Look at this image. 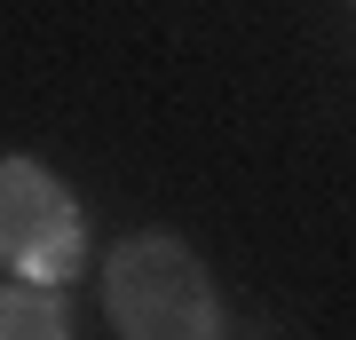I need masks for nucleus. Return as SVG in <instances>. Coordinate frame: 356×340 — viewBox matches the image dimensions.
<instances>
[{"label": "nucleus", "mask_w": 356, "mask_h": 340, "mask_svg": "<svg viewBox=\"0 0 356 340\" xmlns=\"http://www.w3.org/2000/svg\"><path fill=\"white\" fill-rule=\"evenodd\" d=\"M0 269L24 285H72L88 269L79 198L40 159H0Z\"/></svg>", "instance_id": "2"}, {"label": "nucleus", "mask_w": 356, "mask_h": 340, "mask_svg": "<svg viewBox=\"0 0 356 340\" xmlns=\"http://www.w3.org/2000/svg\"><path fill=\"white\" fill-rule=\"evenodd\" d=\"M0 340H72L64 285H0Z\"/></svg>", "instance_id": "3"}, {"label": "nucleus", "mask_w": 356, "mask_h": 340, "mask_svg": "<svg viewBox=\"0 0 356 340\" xmlns=\"http://www.w3.org/2000/svg\"><path fill=\"white\" fill-rule=\"evenodd\" d=\"M103 316L119 340H222V301L206 261L166 229L119 238L103 261Z\"/></svg>", "instance_id": "1"}]
</instances>
